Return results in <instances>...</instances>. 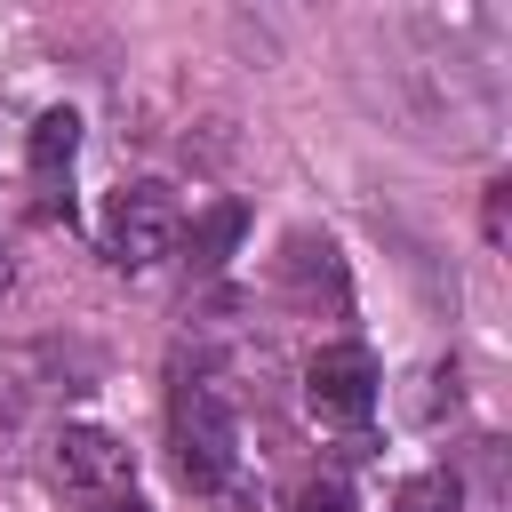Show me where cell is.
Returning <instances> with one entry per match:
<instances>
[{
	"instance_id": "1",
	"label": "cell",
	"mask_w": 512,
	"mask_h": 512,
	"mask_svg": "<svg viewBox=\"0 0 512 512\" xmlns=\"http://www.w3.org/2000/svg\"><path fill=\"white\" fill-rule=\"evenodd\" d=\"M168 440H176V472H184L192 488H224V480H232V464H240V416H232V400L216 392V376H176Z\"/></svg>"
},
{
	"instance_id": "2",
	"label": "cell",
	"mask_w": 512,
	"mask_h": 512,
	"mask_svg": "<svg viewBox=\"0 0 512 512\" xmlns=\"http://www.w3.org/2000/svg\"><path fill=\"white\" fill-rule=\"evenodd\" d=\"M176 240H184V200L168 192V184H120L112 200H104V256L120 264V272H152V264H168L176 256Z\"/></svg>"
},
{
	"instance_id": "3",
	"label": "cell",
	"mask_w": 512,
	"mask_h": 512,
	"mask_svg": "<svg viewBox=\"0 0 512 512\" xmlns=\"http://www.w3.org/2000/svg\"><path fill=\"white\" fill-rule=\"evenodd\" d=\"M304 400L320 424H368L376 416V352L368 344H320L304 368Z\"/></svg>"
},
{
	"instance_id": "4",
	"label": "cell",
	"mask_w": 512,
	"mask_h": 512,
	"mask_svg": "<svg viewBox=\"0 0 512 512\" xmlns=\"http://www.w3.org/2000/svg\"><path fill=\"white\" fill-rule=\"evenodd\" d=\"M56 472H64L72 488H104V496H120V488L136 480V456H128L112 432H96V424H64V440H56Z\"/></svg>"
},
{
	"instance_id": "5",
	"label": "cell",
	"mask_w": 512,
	"mask_h": 512,
	"mask_svg": "<svg viewBox=\"0 0 512 512\" xmlns=\"http://www.w3.org/2000/svg\"><path fill=\"white\" fill-rule=\"evenodd\" d=\"M280 280H288V296L304 304V312H344V256H336V240L328 232H296L288 240V256H280Z\"/></svg>"
},
{
	"instance_id": "6",
	"label": "cell",
	"mask_w": 512,
	"mask_h": 512,
	"mask_svg": "<svg viewBox=\"0 0 512 512\" xmlns=\"http://www.w3.org/2000/svg\"><path fill=\"white\" fill-rule=\"evenodd\" d=\"M240 232H248V208H240V200H208V208L184 224L176 248H192V256H184L192 272H224V256L240 248Z\"/></svg>"
},
{
	"instance_id": "7",
	"label": "cell",
	"mask_w": 512,
	"mask_h": 512,
	"mask_svg": "<svg viewBox=\"0 0 512 512\" xmlns=\"http://www.w3.org/2000/svg\"><path fill=\"white\" fill-rule=\"evenodd\" d=\"M24 152H32V176H40V184H56V176L72 168V152H80V112H64V104H56V112H40Z\"/></svg>"
},
{
	"instance_id": "8",
	"label": "cell",
	"mask_w": 512,
	"mask_h": 512,
	"mask_svg": "<svg viewBox=\"0 0 512 512\" xmlns=\"http://www.w3.org/2000/svg\"><path fill=\"white\" fill-rule=\"evenodd\" d=\"M456 504H464L456 472H424V480H408V488H400V504H392V512H456Z\"/></svg>"
},
{
	"instance_id": "9",
	"label": "cell",
	"mask_w": 512,
	"mask_h": 512,
	"mask_svg": "<svg viewBox=\"0 0 512 512\" xmlns=\"http://www.w3.org/2000/svg\"><path fill=\"white\" fill-rule=\"evenodd\" d=\"M288 512H360V504H352V488H344V480H304Z\"/></svg>"
},
{
	"instance_id": "10",
	"label": "cell",
	"mask_w": 512,
	"mask_h": 512,
	"mask_svg": "<svg viewBox=\"0 0 512 512\" xmlns=\"http://www.w3.org/2000/svg\"><path fill=\"white\" fill-rule=\"evenodd\" d=\"M104 512H144V504H128V496H120V504H104Z\"/></svg>"
},
{
	"instance_id": "11",
	"label": "cell",
	"mask_w": 512,
	"mask_h": 512,
	"mask_svg": "<svg viewBox=\"0 0 512 512\" xmlns=\"http://www.w3.org/2000/svg\"><path fill=\"white\" fill-rule=\"evenodd\" d=\"M0 288H8V256H0Z\"/></svg>"
}]
</instances>
